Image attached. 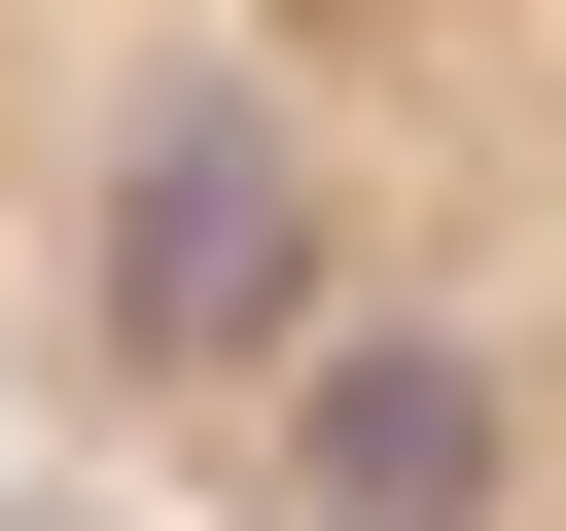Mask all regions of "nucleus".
Wrapping results in <instances>:
<instances>
[{
    "label": "nucleus",
    "instance_id": "f257e3e1",
    "mask_svg": "<svg viewBox=\"0 0 566 531\" xmlns=\"http://www.w3.org/2000/svg\"><path fill=\"white\" fill-rule=\"evenodd\" d=\"M0 389L177 531H566V0H0Z\"/></svg>",
    "mask_w": 566,
    "mask_h": 531
},
{
    "label": "nucleus",
    "instance_id": "f03ea898",
    "mask_svg": "<svg viewBox=\"0 0 566 531\" xmlns=\"http://www.w3.org/2000/svg\"><path fill=\"white\" fill-rule=\"evenodd\" d=\"M0 531H177V496H106V460H71L35 389H0Z\"/></svg>",
    "mask_w": 566,
    "mask_h": 531
}]
</instances>
